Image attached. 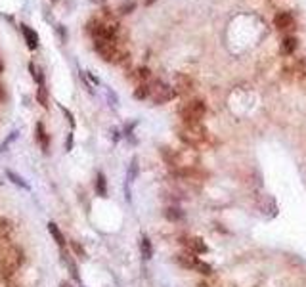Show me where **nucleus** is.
I'll use <instances>...</instances> for the list:
<instances>
[{"mask_svg": "<svg viewBox=\"0 0 306 287\" xmlns=\"http://www.w3.org/2000/svg\"><path fill=\"white\" fill-rule=\"evenodd\" d=\"M64 113H66V117H67V119H69V125H71V127H75V119H73V115H71V111H69V110H66V108H64Z\"/></svg>", "mask_w": 306, "mask_h": 287, "instance_id": "obj_28", "label": "nucleus"}, {"mask_svg": "<svg viewBox=\"0 0 306 287\" xmlns=\"http://www.w3.org/2000/svg\"><path fill=\"white\" fill-rule=\"evenodd\" d=\"M22 31H23V37H25V43L29 46V50H37L39 46V35L35 29H31L29 25H22Z\"/></svg>", "mask_w": 306, "mask_h": 287, "instance_id": "obj_12", "label": "nucleus"}, {"mask_svg": "<svg viewBox=\"0 0 306 287\" xmlns=\"http://www.w3.org/2000/svg\"><path fill=\"white\" fill-rule=\"evenodd\" d=\"M274 25H276V29L278 31H293L295 29V20H293V16L289 14V12H280V14H276V18H274Z\"/></svg>", "mask_w": 306, "mask_h": 287, "instance_id": "obj_9", "label": "nucleus"}, {"mask_svg": "<svg viewBox=\"0 0 306 287\" xmlns=\"http://www.w3.org/2000/svg\"><path fill=\"white\" fill-rule=\"evenodd\" d=\"M196 287H222V286H220V284H215V282H211V278H203V280L197 282Z\"/></svg>", "mask_w": 306, "mask_h": 287, "instance_id": "obj_26", "label": "nucleus"}, {"mask_svg": "<svg viewBox=\"0 0 306 287\" xmlns=\"http://www.w3.org/2000/svg\"><path fill=\"white\" fill-rule=\"evenodd\" d=\"M178 138L186 146L197 148V146H201L209 140V131L203 123H182L180 129H178Z\"/></svg>", "mask_w": 306, "mask_h": 287, "instance_id": "obj_2", "label": "nucleus"}, {"mask_svg": "<svg viewBox=\"0 0 306 287\" xmlns=\"http://www.w3.org/2000/svg\"><path fill=\"white\" fill-rule=\"evenodd\" d=\"M165 217H167V221L169 222H180L184 221V211L180 209V207H167L165 209Z\"/></svg>", "mask_w": 306, "mask_h": 287, "instance_id": "obj_19", "label": "nucleus"}, {"mask_svg": "<svg viewBox=\"0 0 306 287\" xmlns=\"http://www.w3.org/2000/svg\"><path fill=\"white\" fill-rule=\"evenodd\" d=\"M52 2H56V0H52Z\"/></svg>", "mask_w": 306, "mask_h": 287, "instance_id": "obj_34", "label": "nucleus"}, {"mask_svg": "<svg viewBox=\"0 0 306 287\" xmlns=\"http://www.w3.org/2000/svg\"><path fill=\"white\" fill-rule=\"evenodd\" d=\"M37 100L43 108H48V90L44 85H39V90H37Z\"/></svg>", "mask_w": 306, "mask_h": 287, "instance_id": "obj_21", "label": "nucleus"}, {"mask_svg": "<svg viewBox=\"0 0 306 287\" xmlns=\"http://www.w3.org/2000/svg\"><path fill=\"white\" fill-rule=\"evenodd\" d=\"M94 190H96V196H100V198H108V178H106L104 173H98V175H96Z\"/></svg>", "mask_w": 306, "mask_h": 287, "instance_id": "obj_13", "label": "nucleus"}, {"mask_svg": "<svg viewBox=\"0 0 306 287\" xmlns=\"http://www.w3.org/2000/svg\"><path fill=\"white\" fill-rule=\"evenodd\" d=\"M6 175H8V178H12V182H14V184H18L20 188H23V190H29V186H27V184H25V182H23V180L18 177V175H14L12 171H8Z\"/></svg>", "mask_w": 306, "mask_h": 287, "instance_id": "obj_25", "label": "nucleus"}, {"mask_svg": "<svg viewBox=\"0 0 306 287\" xmlns=\"http://www.w3.org/2000/svg\"><path fill=\"white\" fill-rule=\"evenodd\" d=\"M178 243L182 245L184 251L188 253H194V255H203V253H209V247L207 243L203 242L201 238H196V236H182Z\"/></svg>", "mask_w": 306, "mask_h": 287, "instance_id": "obj_7", "label": "nucleus"}, {"mask_svg": "<svg viewBox=\"0 0 306 287\" xmlns=\"http://www.w3.org/2000/svg\"><path fill=\"white\" fill-rule=\"evenodd\" d=\"M131 79L136 83V87L138 85H146V83L152 81V71L148 67H138L134 73H131Z\"/></svg>", "mask_w": 306, "mask_h": 287, "instance_id": "obj_11", "label": "nucleus"}, {"mask_svg": "<svg viewBox=\"0 0 306 287\" xmlns=\"http://www.w3.org/2000/svg\"><path fill=\"white\" fill-rule=\"evenodd\" d=\"M175 263L180 266V268H184V270H190V272L201 274L203 278H213V276H215V268H213V266L209 265V263H205V261H201L199 255L188 253V251H180V253H176Z\"/></svg>", "mask_w": 306, "mask_h": 287, "instance_id": "obj_1", "label": "nucleus"}, {"mask_svg": "<svg viewBox=\"0 0 306 287\" xmlns=\"http://www.w3.org/2000/svg\"><path fill=\"white\" fill-rule=\"evenodd\" d=\"M2 69H4V66H2V62H0V73H2Z\"/></svg>", "mask_w": 306, "mask_h": 287, "instance_id": "obj_33", "label": "nucleus"}, {"mask_svg": "<svg viewBox=\"0 0 306 287\" xmlns=\"http://www.w3.org/2000/svg\"><path fill=\"white\" fill-rule=\"evenodd\" d=\"M153 2H155V0H146V6H152Z\"/></svg>", "mask_w": 306, "mask_h": 287, "instance_id": "obj_32", "label": "nucleus"}, {"mask_svg": "<svg viewBox=\"0 0 306 287\" xmlns=\"http://www.w3.org/2000/svg\"><path fill=\"white\" fill-rule=\"evenodd\" d=\"M29 71H31L33 79L37 81V85H44V75H43V71H41L39 67L35 66V64H29Z\"/></svg>", "mask_w": 306, "mask_h": 287, "instance_id": "obj_22", "label": "nucleus"}, {"mask_svg": "<svg viewBox=\"0 0 306 287\" xmlns=\"http://www.w3.org/2000/svg\"><path fill=\"white\" fill-rule=\"evenodd\" d=\"M66 148H67V152H71V150H73V134H69V136H67Z\"/></svg>", "mask_w": 306, "mask_h": 287, "instance_id": "obj_29", "label": "nucleus"}, {"mask_svg": "<svg viewBox=\"0 0 306 287\" xmlns=\"http://www.w3.org/2000/svg\"><path fill=\"white\" fill-rule=\"evenodd\" d=\"M60 287H73V286H71L69 282H62V284H60Z\"/></svg>", "mask_w": 306, "mask_h": 287, "instance_id": "obj_30", "label": "nucleus"}, {"mask_svg": "<svg viewBox=\"0 0 306 287\" xmlns=\"http://www.w3.org/2000/svg\"><path fill=\"white\" fill-rule=\"evenodd\" d=\"M12 232H14L12 222L8 221V219H0V249H2L4 245L10 243V240H12Z\"/></svg>", "mask_w": 306, "mask_h": 287, "instance_id": "obj_10", "label": "nucleus"}, {"mask_svg": "<svg viewBox=\"0 0 306 287\" xmlns=\"http://www.w3.org/2000/svg\"><path fill=\"white\" fill-rule=\"evenodd\" d=\"M299 48V41H297V37H285L284 43H282V52H284L285 56H291V54H295V50Z\"/></svg>", "mask_w": 306, "mask_h": 287, "instance_id": "obj_17", "label": "nucleus"}, {"mask_svg": "<svg viewBox=\"0 0 306 287\" xmlns=\"http://www.w3.org/2000/svg\"><path fill=\"white\" fill-rule=\"evenodd\" d=\"M207 115V104L199 98L188 100L182 108H180V119L182 123H203Z\"/></svg>", "mask_w": 306, "mask_h": 287, "instance_id": "obj_4", "label": "nucleus"}, {"mask_svg": "<svg viewBox=\"0 0 306 287\" xmlns=\"http://www.w3.org/2000/svg\"><path fill=\"white\" fill-rule=\"evenodd\" d=\"M0 100H4V90H2V87H0Z\"/></svg>", "mask_w": 306, "mask_h": 287, "instance_id": "obj_31", "label": "nucleus"}, {"mask_svg": "<svg viewBox=\"0 0 306 287\" xmlns=\"http://www.w3.org/2000/svg\"><path fill=\"white\" fill-rule=\"evenodd\" d=\"M62 259H64V263H66L67 268H69L71 276H73L75 280H79V270H77V265H75V261H73V257H71V253H69L67 249H62Z\"/></svg>", "mask_w": 306, "mask_h": 287, "instance_id": "obj_18", "label": "nucleus"}, {"mask_svg": "<svg viewBox=\"0 0 306 287\" xmlns=\"http://www.w3.org/2000/svg\"><path fill=\"white\" fill-rule=\"evenodd\" d=\"M150 87H152L150 98H152L153 104H167V102L175 100L176 96H178L176 90L173 88L171 85H167V83H163V81H159V79H152Z\"/></svg>", "mask_w": 306, "mask_h": 287, "instance_id": "obj_5", "label": "nucleus"}, {"mask_svg": "<svg viewBox=\"0 0 306 287\" xmlns=\"http://www.w3.org/2000/svg\"><path fill=\"white\" fill-rule=\"evenodd\" d=\"M48 232L54 238V242L60 245V249H66V238H64V234H62V230L56 222H48Z\"/></svg>", "mask_w": 306, "mask_h": 287, "instance_id": "obj_15", "label": "nucleus"}, {"mask_svg": "<svg viewBox=\"0 0 306 287\" xmlns=\"http://www.w3.org/2000/svg\"><path fill=\"white\" fill-rule=\"evenodd\" d=\"M140 255L144 261H152L153 257V243L148 236H142L140 238Z\"/></svg>", "mask_w": 306, "mask_h": 287, "instance_id": "obj_14", "label": "nucleus"}, {"mask_svg": "<svg viewBox=\"0 0 306 287\" xmlns=\"http://www.w3.org/2000/svg\"><path fill=\"white\" fill-rule=\"evenodd\" d=\"M134 8H136V4H134V2H129V4L121 6V14H131Z\"/></svg>", "mask_w": 306, "mask_h": 287, "instance_id": "obj_27", "label": "nucleus"}, {"mask_svg": "<svg viewBox=\"0 0 306 287\" xmlns=\"http://www.w3.org/2000/svg\"><path fill=\"white\" fill-rule=\"evenodd\" d=\"M138 173H140V167H138V159L134 157L131 161V167H129V182H134L138 178Z\"/></svg>", "mask_w": 306, "mask_h": 287, "instance_id": "obj_23", "label": "nucleus"}, {"mask_svg": "<svg viewBox=\"0 0 306 287\" xmlns=\"http://www.w3.org/2000/svg\"><path fill=\"white\" fill-rule=\"evenodd\" d=\"M171 173H173V177L186 180V182H194V184H203L209 178V173L199 169V167H180V169H175Z\"/></svg>", "mask_w": 306, "mask_h": 287, "instance_id": "obj_6", "label": "nucleus"}, {"mask_svg": "<svg viewBox=\"0 0 306 287\" xmlns=\"http://www.w3.org/2000/svg\"><path fill=\"white\" fill-rule=\"evenodd\" d=\"M23 265V251L20 247H8L0 259V278H10Z\"/></svg>", "mask_w": 306, "mask_h": 287, "instance_id": "obj_3", "label": "nucleus"}, {"mask_svg": "<svg viewBox=\"0 0 306 287\" xmlns=\"http://www.w3.org/2000/svg\"><path fill=\"white\" fill-rule=\"evenodd\" d=\"M37 140H39V144H41V150L46 154L48 148H50V138H48V134H46V131H44L43 123L37 125Z\"/></svg>", "mask_w": 306, "mask_h": 287, "instance_id": "obj_16", "label": "nucleus"}, {"mask_svg": "<svg viewBox=\"0 0 306 287\" xmlns=\"http://www.w3.org/2000/svg\"><path fill=\"white\" fill-rule=\"evenodd\" d=\"M71 251L77 255V257H81V259H87V251H85V247L81 245L79 242H71Z\"/></svg>", "mask_w": 306, "mask_h": 287, "instance_id": "obj_24", "label": "nucleus"}, {"mask_svg": "<svg viewBox=\"0 0 306 287\" xmlns=\"http://www.w3.org/2000/svg\"><path fill=\"white\" fill-rule=\"evenodd\" d=\"M175 90L178 96H192L194 92H196V83H194V79L190 77V75H186V73H178L175 79Z\"/></svg>", "mask_w": 306, "mask_h": 287, "instance_id": "obj_8", "label": "nucleus"}, {"mask_svg": "<svg viewBox=\"0 0 306 287\" xmlns=\"http://www.w3.org/2000/svg\"><path fill=\"white\" fill-rule=\"evenodd\" d=\"M150 83H152V81H150ZM150 83H146V85H138V87H136V90H134V98H136V100H148V98H150V94H152Z\"/></svg>", "mask_w": 306, "mask_h": 287, "instance_id": "obj_20", "label": "nucleus"}]
</instances>
